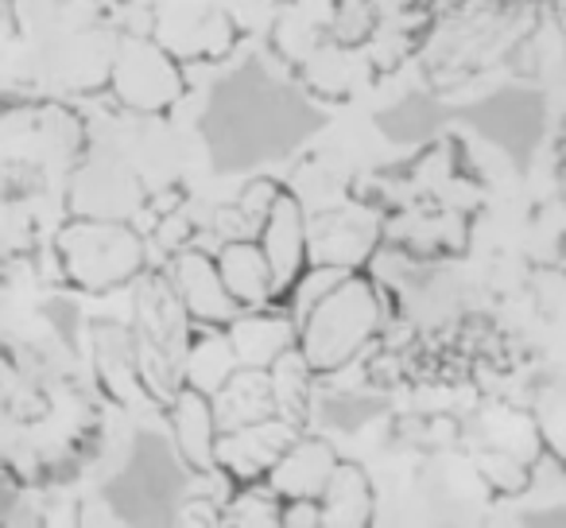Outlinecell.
Listing matches in <instances>:
<instances>
[{
	"mask_svg": "<svg viewBox=\"0 0 566 528\" xmlns=\"http://www.w3.org/2000/svg\"><path fill=\"white\" fill-rule=\"evenodd\" d=\"M380 331V300L369 280L349 277L334 284L300 327V354L311 373H334L357 358Z\"/></svg>",
	"mask_w": 566,
	"mask_h": 528,
	"instance_id": "cell-1",
	"label": "cell"
},
{
	"mask_svg": "<svg viewBox=\"0 0 566 528\" xmlns=\"http://www.w3.org/2000/svg\"><path fill=\"white\" fill-rule=\"evenodd\" d=\"M260 249L268 257V269H272V284L275 292L292 284L295 272L303 265V252H307V229H303L300 206H295L292 195H280L268 214V229L260 237Z\"/></svg>",
	"mask_w": 566,
	"mask_h": 528,
	"instance_id": "cell-5",
	"label": "cell"
},
{
	"mask_svg": "<svg viewBox=\"0 0 566 528\" xmlns=\"http://www.w3.org/2000/svg\"><path fill=\"white\" fill-rule=\"evenodd\" d=\"M175 280H179V300L182 308L190 311V319L198 323H213V327H226L229 319L237 315V303L229 300V292L221 288L218 277V265H210L206 257L198 252H187L179 260V269H175Z\"/></svg>",
	"mask_w": 566,
	"mask_h": 528,
	"instance_id": "cell-6",
	"label": "cell"
},
{
	"mask_svg": "<svg viewBox=\"0 0 566 528\" xmlns=\"http://www.w3.org/2000/svg\"><path fill=\"white\" fill-rule=\"evenodd\" d=\"M218 277L237 308H260L275 296L272 269H268V257L256 241L226 245L218 257Z\"/></svg>",
	"mask_w": 566,
	"mask_h": 528,
	"instance_id": "cell-8",
	"label": "cell"
},
{
	"mask_svg": "<svg viewBox=\"0 0 566 528\" xmlns=\"http://www.w3.org/2000/svg\"><path fill=\"white\" fill-rule=\"evenodd\" d=\"M295 439H300L295 420L287 416L252 420V424L218 432V439H213V466L233 474V482H260Z\"/></svg>",
	"mask_w": 566,
	"mask_h": 528,
	"instance_id": "cell-2",
	"label": "cell"
},
{
	"mask_svg": "<svg viewBox=\"0 0 566 528\" xmlns=\"http://www.w3.org/2000/svg\"><path fill=\"white\" fill-rule=\"evenodd\" d=\"M280 513H283V497L260 478V482H237V497L226 505L221 520H229V525H280Z\"/></svg>",
	"mask_w": 566,
	"mask_h": 528,
	"instance_id": "cell-10",
	"label": "cell"
},
{
	"mask_svg": "<svg viewBox=\"0 0 566 528\" xmlns=\"http://www.w3.org/2000/svg\"><path fill=\"white\" fill-rule=\"evenodd\" d=\"M221 339H226L237 365H264L268 370L283 350L292 346L295 331L287 319H275V315H241V319L233 315L221 327Z\"/></svg>",
	"mask_w": 566,
	"mask_h": 528,
	"instance_id": "cell-9",
	"label": "cell"
},
{
	"mask_svg": "<svg viewBox=\"0 0 566 528\" xmlns=\"http://www.w3.org/2000/svg\"><path fill=\"white\" fill-rule=\"evenodd\" d=\"M334 463H338V455L331 451V443L295 439L292 447L275 458V466L264 474V482L283 501H292V497H318V489L331 478Z\"/></svg>",
	"mask_w": 566,
	"mask_h": 528,
	"instance_id": "cell-4",
	"label": "cell"
},
{
	"mask_svg": "<svg viewBox=\"0 0 566 528\" xmlns=\"http://www.w3.org/2000/svg\"><path fill=\"white\" fill-rule=\"evenodd\" d=\"M315 501H318V525H369L373 520V482L357 463L338 458Z\"/></svg>",
	"mask_w": 566,
	"mask_h": 528,
	"instance_id": "cell-7",
	"label": "cell"
},
{
	"mask_svg": "<svg viewBox=\"0 0 566 528\" xmlns=\"http://www.w3.org/2000/svg\"><path fill=\"white\" fill-rule=\"evenodd\" d=\"M167 424L175 432V447H179L182 463L195 474H218L213 466V439H218V420H213L210 396L198 393L195 385L179 389L167 408Z\"/></svg>",
	"mask_w": 566,
	"mask_h": 528,
	"instance_id": "cell-3",
	"label": "cell"
}]
</instances>
